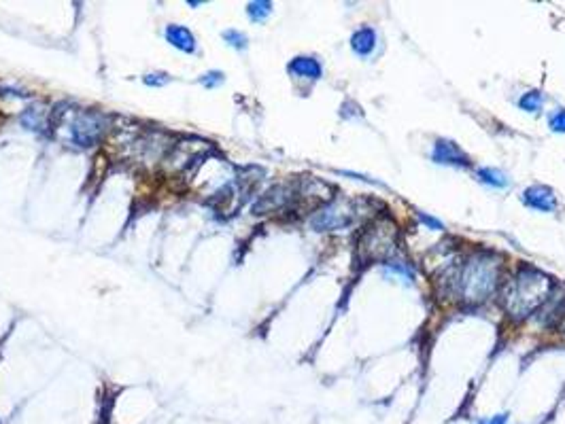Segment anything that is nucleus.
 Returning <instances> with one entry per match:
<instances>
[{
  "mask_svg": "<svg viewBox=\"0 0 565 424\" xmlns=\"http://www.w3.org/2000/svg\"><path fill=\"white\" fill-rule=\"evenodd\" d=\"M43 121H45V117H43L41 109H28V111L22 115V123H24V128L34 130V132H38V130L43 128Z\"/></svg>",
  "mask_w": 565,
  "mask_h": 424,
  "instance_id": "ddd939ff",
  "label": "nucleus"
},
{
  "mask_svg": "<svg viewBox=\"0 0 565 424\" xmlns=\"http://www.w3.org/2000/svg\"><path fill=\"white\" fill-rule=\"evenodd\" d=\"M289 73L295 75V77H300V79H313L315 81V79L321 77L323 68H321V64L315 58L300 56V58H295V60L289 62Z\"/></svg>",
  "mask_w": 565,
  "mask_h": 424,
  "instance_id": "1a4fd4ad",
  "label": "nucleus"
},
{
  "mask_svg": "<svg viewBox=\"0 0 565 424\" xmlns=\"http://www.w3.org/2000/svg\"><path fill=\"white\" fill-rule=\"evenodd\" d=\"M557 316H559V329L565 331V301H563L561 310H557Z\"/></svg>",
  "mask_w": 565,
  "mask_h": 424,
  "instance_id": "aec40b11",
  "label": "nucleus"
},
{
  "mask_svg": "<svg viewBox=\"0 0 565 424\" xmlns=\"http://www.w3.org/2000/svg\"><path fill=\"white\" fill-rule=\"evenodd\" d=\"M478 179H480L483 183H487V185H491V187H499V189L508 185L506 174H504L501 170H495V168H483V170H478Z\"/></svg>",
  "mask_w": 565,
  "mask_h": 424,
  "instance_id": "f8f14e48",
  "label": "nucleus"
},
{
  "mask_svg": "<svg viewBox=\"0 0 565 424\" xmlns=\"http://www.w3.org/2000/svg\"><path fill=\"white\" fill-rule=\"evenodd\" d=\"M523 199L527 206L542 210V212H552L557 208V197H555L552 189H548L544 185H534V187L525 189Z\"/></svg>",
  "mask_w": 565,
  "mask_h": 424,
  "instance_id": "6e6552de",
  "label": "nucleus"
},
{
  "mask_svg": "<svg viewBox=\"0 0 565 424\" xmlns=\"http://www.w3.org/2000/svg\"><path fill=\"white\" fill-rule=\"evenodd\" d=\"M550 291H552L550 276L542 274L536 268H529V265H523L506 287L501 301L512 318H527L548 299Z\"/></svg>",
  "mask_w": 565,
  "mask_h": 424,
  "instance_id": "f257e3e1",
  "label": "nucleus"
},
{
  "mask_svg": "<svg viewBox=\"0 0 565 424\" xmlns=\"http://www.w3.org/2000/svg\"><path fill=\"white\" fill-rule=\"evenodd\" d=\"M519 106H521L523 111L538 113V111H540V106H542V93H540V91H527V93L521 98Z\"/></svg>",
  "mask_w": 565,
  "mask_h": 424,
  "instance_id": "4468645a",
  "label": "nucleus"
},
{
  "mask_svg": "<svg viewBox=\"0 0 565 424\" xmlns=\"http://www.w3.org/2000/svg\"><path fill=\"white\" fill-rule=\"evenodd\" d=\"M170 79L166 77V75H149V77H145V83L147 85H156V87H160V85H166Z\"/></svg>",
  "mask_w": 565,
  "mask_h": 424,
  "instance_id": "6ab92c4d",
  "label": "nucleus"
},
{
  "mask_svg": "<svg viewBox=\"0 0 565 424\" xmlns=\"http://www.w3.org/2000/svg\"><path fill=\"white\" fill-rule=\"evenodd\" d=\"M200 83H202L204 87H217V85L223 83V75H221V73H207V75H204V77L200 79Z\"/></svg>",
  "mask_w": 565,
  "mask_h": 424,
  "instance_id": "a211bd4d",
  "label": "nucleus"
},
{
  "mask_svg": "<svg viewBox=\"0 0 565 424\" xmlns=\"http://www.w3.org/2000/svg\"><path fill=\"white\" fill-rule=\"evenodd\" d=\"M107 117L98 113V111H85V113H79V117L73 121V140L79 144V146H96L102 138L107 134Z\"/></svg>",
  "mask_w": 565,
  "mask_h": 424,
  "instance_id": "20e7f679",
  "label": "nucleus"
},
{
  "mask_svg": "<svg viewBox=\"0 0 565 424\" xmlns=\"http://www.w3.org/2000/svg\"><path fill=\"white\" fill-rule=\"evenodd\" d=\"M166 40H168L173 47H177V49H181V51H185V53L196 51V38H193V34H191L187 28H183V26L170 24V26L166 28Z\"/></svg>",
  "mask_w": 565,
  "mask_h": 424,
  "instance_id": "9d476101",
  "label": "nucleus"
},
{
  "mask_svg": "<svg viewBox=\"0 0 565 424\" xmlns=\"http://www.w3.org/2000/svg\"><path fill=\"white\" fill-rule=\"evenodd\" d=\"M421 221H423L425 225H432V227H436V229H442V223H438V221H436V219H432V217L421 215Z\"/></svg>",
  "mask_w": 565,
  "mask_h": 424,
  "instance_id": "412c9836",
  "label": "nucleus"
},
{
  "mask_svg": "<svg viewBox=\"0 0 565 424\" xmlns=\"http://www.w3.org/2000/svg\"><path fill=\"white\" fill-rule=\"evenodd\" d=\"M247 11H249V17L253 22H262L272 13V5L270 3H251Z\"/></svg>",
  "mask_w": 565,
  "mask_h": 424,
  "instance_id": "2eb2a0df",
  "label": "nucleus"
},
{
  "mask_svg": "<svg viewBox=\"0 0 565 424\" xmlns=\"http://www.w3.org/2000/svg\"><path fill=\"white\" fill-rule=\"evenodd\" d=\"M497 276H499L497 259L489 252H478L461 265V270L453 278V285L464 301L480 303L487 297H491L493 291L497 289Z\"/></svg>",
  "mask_w": 565,
  "mask_h": 424,
  "instance_id": "f03ea898",
  "label": "nucleus"
},
{
  "mask_svg": "<svg viewBox=\"0 0 565 424\" xmlns=\"http://www.w3.org/2000/svg\"><path fill=\"white\" fill-rule=\"evenodd\" d=\"M291 199H293V191L287 185H274L264 195H260V199L253 204L251 210L253 215H268V212H277L285 208Z\"/></svg>",
  "mask_w": 565,
  "mask_h": 424,
  "instance_id": "423d86ee",
  "label": "nucleus"
},
{
  "mask_svg": "<svg viewBox=\"0 0 565 424\" xmlns=\"http://www.w3.org/2000/svg\"><path fill=\"white\" fill-rule=\"evenodd\" d=\"M351 221H353V208L348 204L334 202L317 212V215L311 219V225L317 232H332V229L346 227Z\"/></svg>",
  "mask_w": 565,
  "mask_h": 424,
  "instance_id": "39448f33",
  "label": "nucleus"
},
{
  "mask_svg": "<svg viewBox=\"0 0 565 424\" xmlns=\"http://www.w3.org/2000/svg\"><path fill=\"white\" fill-rule=\"evenodd\" d=\"M434 162L448 166H468V155L461 151L453 140H438L434 146Z\"/></svg>",
  "mask_w": 565,
  "mask_h": 424,
  "instance_id": "0eeeda50",
  "label": "nucleus"
},
{
  "mask_svg": "<svg viewBox=\"0 0 565 424\" xmlns=\"http://www.w3.org/2000/svg\"><path fill=\"white\" fill-rule=\"evenodd\" d=\"M548 123L555 132H565V109H557L550 117Z\"/></svg>",
  "mask_w": 565,
  "mask_h": 424,
  "instance_id": "f3484780",
  "label": "nucleus"
},
{
  "mask_svg": "<svg viewBox=\"0 0 565 424\" xmlns=\"http://www.w3.org/2000/svg\"><path fill=\"white\" fill-rule=\"evenodd\" d=\"M223 38H226L232 47H236V49H244V47H247V36H244L242 32H238V30H228V32H223Z\"/></svg>",
  "mask_w": 565,
  "mask_h": 424,
  "instance_id": "dca6fc26",
  "label": "nucleus"
},
{
  "mask_svg": "<svg viewBox=\"0 0 565 424\" xmlns=\"http://www.w3.org/2000/svg\"><path fill=\"white\" fill-rule=\"evenodd\" d=\"M359 252L366 261L387 259L395 252V225L389 219L374 221L359 240Z\"/></svg>",
  "mask_w": 565,
  "mask_h": 424,
  "instance_id": "7ed1b4c3",
  "label": "nucleus"
},
{
  "mask_svg": "<svg viewBox=\"0 0 565 424\" xmlns=\"http://www.w3.org/2000/svg\"><path fill=\"white\" fill-rule=\"evenodd\" d=\"M506 414H499V416H495V418H491V420H485L483 424H506Z\"/></svg>",
  "mask_w": 565,
  "mask_h": 424,
  "instance_id": "4be33fe9",
  "label": "nucleus"
},
{
  "mask_svg": "<svg viewBox=\"0 0 565 424\" xmlns=\"http://www.w3.org/2000/svg\"><path fill=\"white\" fill-rule=\"evenodd\" d=\"M351 45H353V51L359 53V56H370L376 47V34L372 28H362L357 30L351 38Z\"/></svg>",
  "mask_w": 565,
  "mask_h": 424,
  "instance_id": "9b49d317",
  "label": "nucleus"
}]
</instances>
